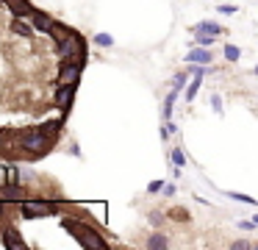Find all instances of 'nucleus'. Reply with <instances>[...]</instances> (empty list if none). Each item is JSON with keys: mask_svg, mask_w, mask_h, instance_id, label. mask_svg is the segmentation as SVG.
Instances as JSON below:
<instances>
[{"mask_svg": "<svg viewBox=\"0 0 258 250\" xmlns=\"http://www.w3.org/2000/svg\"><path fill=\"white\" fill-rule=\"evenodd\" d=\"M53 139H56V136H47V133L39 131V128H31V131H20V133H17V139H14V147L23 150L28 159H42L45 153H50Z\"/></svg>", "mask_w": 258, "mask_h": 250, "instance_id": "1", "label": "nucleus"}, {"mask_svg": "<svg viewBox=\"0 0 258 250\" xmlns=\"http://www.w3.org/2000/svg\"><path fill=\"white\" fill-rule=\"evenodd\" d=\"M64 228H67V231H73V233H75V239H78V244H81V247H86V250H106V247H108L106 239H103L92 225H86L84 220H73V217H64Z\"/></svg>", "mask_w": 258, "mask_h": 250, "instance_id": "2", "label": "nucleus"}, {"mask_svg": "<svg viewBox=\"0 0 258 250\" xmlns=\"http://www.w3.org/2000/svg\"><path fill=\"white\" fill-rule=\"evenodd\" d=\"M58 206H61V200H28L25 197L23 203H20V217H25V220H31V217H50L58 211Z\"/></svg>", "mask_w": 258, "mask_h": 250, "instance_id": "3", "label": "nucleus"}, {"mask_svg": "<svg viewBox=\"0 0 258 250\" xmlns=\"http://www.w3.org/2000/svg\"><path fill=\"white\" fill-rule=\"evenodd\" d=\"M58 59H61V61H81V64H86L84 39L75 33V36H70L64 44H58Z\"/></svg>", "mask_w": 258, "mask_h": 250, "instance_id": "4", "label": "nucleus"}, {"mask_svg": "<svg viewBox=\"0 0 258 250\" xmlns=\"http://www.w3.org/2000/svg\"><path fill=\"white\" fill-rule=\"evenodd\" d=\"M75 89H78V83H56V92H53V100H56V106L67 114L70 106H73L75 100Z\"/></svg>", "mask_w": 258, "mask_h": 250, "instance_id": "5", "label": "nucleus"}, {"mask_svg": "<svg viewBox=\"0 0 258 250\" xmlns=\"http://www.w3.org/2000/svg\"><path fill=\"white\" fill-rule=\"evenodd\" d=\"M81 72H84V64L81 61H61L58 67V83H78L81 81Z\"/></svg>", "mask_w": 258, "mask_h": 250, "instance_id": "6", "label": "nucleus"}, {"mask_svg": "<svg viewBox=\"0 0 258 250\" xmlns=\"http://www.w3.org/2000/svg\"><path fill=\"white\" fill-rule=\"evenodd\" d=\"M0 236H3V244H6V247H14V250H25V247H28V244L20 239L17 228H12V225L3 228V231H0Z\"/></svg>", "mask_w": 258, "mask_h": 250, "instance_id": "7", "label": "nucleus"}, {"mask_svg": "<svg viewBox=\"0 0 258 250\" xmlns=\"http://www.w3.org/2000/svg\"><path fill=\"white\" fill-rule=\"evenodd\" d=\"M208 61H211V50L203 47V44H197L186 53V64H208Z\"/></svg>", "mask_w": 258, "mask_h": 250, "instance_id": "8", "label": "nucleus"}, {"mask_svg": "<svg viewBox=\"0 0 258 250\" xmlns=\"http://www.w3.org/2000/svg\"><path fill=\"white\" fill-rule=\"evenodd\" d=\"M9 11H12L14 17H20V20H25V17L31 20V17L36 14V9L28 3V0H20V3H12V6H9Z\"/></svg>", "mask_w": 258, "mask_h": 250, "instance_id": "9", "label": "nucleus"}, {"mask_svg": "<svg viewBox=\"0 0 258 250\" xmlns=\"http://www.w3.org/2000/svg\"><path fill=\"white\" fill-rule=\"evenodd\" d=\"M31 22H34L36 31H45V33H50L53 25H56V20H53V17H47V14H42V11H36V14L31 17Z\"/></svg>", "mask_w": 258, "mask_h": 250, "instance_id": "10", "label": "nucleus"}, {"mask_svg": "<svg viewBox=\"0 0 258 250\" xmlns=\"http://www.w3.org/2000/svg\"><path fill=\"white\" fill-rule=\"evenodd\" d=\"M50 33H53V39H56V44H64L70 36H75L73 28H70V25H61L58 20H56V25H53V31H50Z\"/></svg>", "mask_w": 258, "mask_h": 250, "instance_id": "11", "label": "nucleus"}, {"mask_svg": "<svg viewBox=\"0 0 258 250\" xmlns=\"http://www.w3.org/2000/svg\"><path fill=\"white\" fill-rule=\"evenodd\" d=\"M191 31H195V33H211V36H219V33H222V25H219V22H211V20H203V22H197Z\"/></svg>", "mask_w": 258, "mask_h": 250, "instance_id": "12", "label": "nucleus"}, {"mask_svg": "<svg viewBox=\"0 0 258 250\" xmlns=\"http://www.w3.org/2000/svg\"><path fill=\"white\" fill-rule=\"evenodd\" d=\"M145 244H147L150 250H164V247H169V239H167V233L156 231V233H150V236H147Z\"/></svg>", "mask_w": 258, "mask_h": 250, "instance_id": "13", "label": "nucleus"}, {"mask_svg": "<svg viewBox=\"0 0 258 250\" xmlns=\"http://www.w3.org/2000/svg\"><path fill=\"white\" fill-rule=\"evenodd\" d=\"M12 31L17 33V36H34V22H23L17 17V20L12 22Z\"/></svg>", "mask_w": 258, "mask_h": 250, "instance_id": "14", "label": "nucleus"}, {"mask_svg": "<svg viewBox=\"0 0 258 250\" xmlns=\"http://www.w3.org/2000/svg\"><path fill=\"white\" fill-rule=\"evenodd\" d=\"M200 86H203V75H191L189 86H186V103H191V100L197 97V92H200Z\"/></svg>", "mask_w": 258, "mask_h": 250, "instance_id": "15", "label": "nucleus"}, {"mask_svg": "<svg viewBox=\"0 0 258 250\" xmlns=\"http://www.w3.org/2000/svg\"><path fill=\"white\" fill-rule=\"evenodd\" d=\"M39 131H42V133H47V136H58V133H61V122H58V120L45 122V125H39Z\"/></svg>", "mask_w": 258, "mask_h": 250, "instance_id": "16", "label": "nucleus"}, {"mask_svg": "<svg viewBox=\"0 0 258 250\" xmlns=\"http://www.w3.org/2000/svg\"><path fill=\"white\" fill-rule=\"evenodd\" d=\"M167 217L175 222H189V211L186 209H172V211H167Z\"/></svg>", "mask_w": 258, "mask_h": 250, "instance_id": "17", "label": "nucleus"}, {"mask_svg": "<svg viewBox=\"0 0 258 250\" xmlns=\"http://www.w3.org/2000/svg\"><path fill=\"white\" fill-rule=\"evenodd\" d=\"M228 197H233V200H239V203H250V206H258V200L255 197H250V194H241V192H225Z\"/></svg>", "mask_w": 258, "mask_h": 250, "instance_id": "18", "label": "nucleus"}, {"mask_svg": "<svg viewBox=\"0 0 258 250\" xmlns=\"http://www.w3.org/2000/svg\"><path fill=\"white\" fill-rule=\"evenodd\" d=\"M255 247V242H250V239H236V242H230V250H252Z\"/></svg>", "mask_w": 258, "mask_h": 250, "instance_id": "19", "label": "nucleus"}, {"mask_svg": "<svg viewBox=\"0 0 258 250\" xmlns=\"http://www.w3.org/2000/svg\"><path fill=\"white\" fill-rule=\"evenodd\" d=\"M169 161H172L175 167H183V164H186V153H183L180 147H175V150H172V156H169Z\"/></svg>", "mask_w": 258, "mask_h": 250, "instance_id": "20", "label": "nucleus"}, {"mask_svg": "<svg viewBox=\"0 0 258 250\" xmlns=\"http://www.w3.org/2000/svg\"><path fill=\"white\" fill-rule=\"evenodd\" d=\"M95 42L100 44V47H111V44H114V36L103 31V33H97V36H95Z\"/></svg>", "mask_w": 258, "mask_h": 250, "instance_id": "21", "label": "nucleus"}, {"mask_svg": "<svg viewBox=\"0 0 258 250\" xmlns=\"http://www.w3.org/2000/svg\"><path fill=\"white\" fill-rule=\"evenodd\" d=\"M239 56H241V50L236 44H225V59L228 61H239Z\"/></svg>", "mask_w": 258, "mask_h": 250, "instance_id": "22", "label": "nucleus"}, {"mask_svg": "<svg viewBox=\"0 0 258 250\" xmlns=\"http://www.w3.org/2000/svg\"><path fill=\"white\" fill-rule=\"evenodd\" d=\"M214 42H217V36H211V33H197V44H203V47H211Z\"/></svg>", "mask_w": 258, "mask_h": 250, "instance_id": "23", "label": "nucleus"}, {"mask_svg": "<svg viewBox=\"0 0 258 250\" xmlns=\"http://www.w3.org/2000/svg\"><path fill=\"white\" fill-rule=\"evenodd\" d=\"M186 78H189V70H186V72H178V75L172 78V86L183 89V86H186Z\"/></svg>", "mask_w": 258, "mask_h": 250, "instance_id": "24", "label": "nucleus"}, {"mask_svg": "<svg viewBox=\"0 0 258 250\" xmlns=\"http://www.w3.org/2000/svg\"><path fill=\"white\" fill-rule=\"evenodd\" d=\"M9 186V164H0V189Z\"/></svg>", "mask_w": 258, "mask_h": 250, "instance_id": "25", "label": "nucleus"}, {"mask_svg": "<svg viewBox=\"0 0 258 250\" xmlns=\"http://www.w3.org/2000/svg\"><path fill=\"white\" fill-rule=\"evenodd\" d=\"M147 192H150V194H161L164 192V181H150V183H147Z\"/></svg>", "mask_w": 258, "mask_h": 250, "instance_id": "26", "label": "nucleus"}, {"mask_svg": "<svg viewBox=\"0 0 258 250\" xmlns=\"http://www.w3.org/2000/svg\"><path fill=\"white\" fill-rule=\"evenodd\" d=\"M12 183H20V170L17 167H9V186Z\"/></svg>", "mask_w": 258, "mask_h": 250, "instance_id": "27", "label": "nucleus"}, {"mask_svg": "<svg viewBox=\"0 0 258 250\" xmlns=\"http://www.w3.org/2000/svg\"><path fill=\"white\" fill-rule=\"evenodd\" d=\"M211 109L217 111V114H222V97H219V94H211Z\"/></svg>", "mask_w": 258, "mask_h": 250, "instance_id": "28", "label": "nucleus"}, {"mask_svg": "<svg viewBox=\"0 0 258 250\" xmlns=\"http://www.w3.org/2000/svg\"><path fill=\"white\" fill-rule=\"evenodd\" d=\"M255 225H258L255 220H241V222H239V228H241V231H255Z\"/></svg>", "mask_w": 258, "mask_h": 250, "instance_id": "29", "label": "nucleus"}, {"mask_svg": "<svg viewBox=\"0 0 258 250\" xmlns=\"http://www.w3.org/2000/svg\"><path fill=\"white\" fill-rule=\"evenodd\" d=\"M164 217H167V214H161V211H150V222H153V225H161Z\"/></svg>", "mask_w": 258, "mask_h": 250, "instance_id": "30", "label": "nucleus"}, {"mask_svg": "<svg viewBox=\"0 0 258 250\" xmlns=\"http://www.w3.org/2000/svg\"><path fill=\"white\" fill-rule=\"evenodd\" d=\"M158 136H161V142H167V139L172 136V128H169V125H161V131H158Z\"/></svg>", "mask_w": 258, "mask_h": 250, "instance_id": "31", "label": "nucleus"}, {"mask_svg": "<svg viewBox=\"0 0 258 250\" xmlns=\"http://www.w3.org/2000/svg\"><path fill=\"white\" fill-rule=\"evenodd\" d=\"M175 192H178V189H175V183H164V194H167V197H172Z\"/></svg>", "mask_w": 258, "mask_h": 250, "instance_id": "32", "label": "nucleus"}, {"mask_svg": "<svg viewBox=\"0 0 258 250\" xmlns=\"http://www.w3.org/2000/svg\"><path fill=\"white\" fill-rule=\"evenodd\" d=\"M219 14H236V6H219Z\"/></svg>", "mask_w": 258, "mask_h": 250, "instance_id": "33", "label": "nucleus"}, {"mask_svg": "<svg viewBox=\"0 0 258 250\" xmlns=\"http://www.w3.org/2000/svg\"><path fill=\"white\" fill-rule=\"evenodd\" d=\"M6 142H9V133L0 128V147H6Z\"/></svg>", "mask_w": 258, "mask_h": 250, "instance_id": "34", "label": "nucleus"}, {"mask_svg": "<svg viewBox=\"0 0 258 250\" xmlns=\"http://www.w3.org/2000/svg\"><path fill=\"white\" fill-rule=\"evenodd\" d=\"M3 214H6V200H0V220H3Z\"/></svg>", "mask_w": 258, "mask_h": 250, "instance_id": "35", "label": "nucleus"}, {"mask_svg": "<svg viewBox=\"0 0 258 250\" xmlns=\"http://www.w3.org/2000/svg\"><path fill=\"white\" fill-rule=\"evenodd\" d=\"M252 220H255V222H258V214H252Z\"/></svg>", "mask_w": 258, "mask_h": 250, "instance_id": "36", "label": "nucleus"}, {"mask_svg": "<svg viewBox=\"0 0 258 250\" xmlns=\"http://www.w3.org/2000/svg\"><path fill=\"white\" fill-rule=\"evenodd\" d=\"M255 250H258V242H255Z\"/></svg>", "mask_w": 258, "mask_h": 250, "instance_id": "37", "label": "nucleus"}]
</instances>
